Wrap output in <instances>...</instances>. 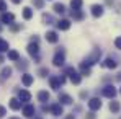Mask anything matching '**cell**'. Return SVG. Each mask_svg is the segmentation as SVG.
Wrapping results in <instances>:
<instances>
[{"label":"cell","mask_w":121,"mask_h":119,"mask_svg":"<svg viewBox=\"0 0 121 119\" xmlns=\"http://www.w3.org/2000/svg\"><path fill=\"white\" fill-rule=\"evenodd\" d=\"M65 74L70 77V82L74 83V85H79L82 82V77H80V74H77V70L75 69H72V67H69V69H65Z\"/></svg>","instance_id":"cell-1"},{"label":"cell","mask_w":121,"mask_h":119,"mask_svg":"<svg viewBox=\"0 0 121 119\" xmlns=\"http://www.w3.org/2000/svg\"><path fill=\"white\" fill-rule=\"evenodd\" d=\"M64 62H65V54H64V51H62V49H59V51L56 52L54 59H52V64H54L56 67H62V65H64Z\"/></svg>","instance_id":"cell-2"},{"label":"cell","mask_w":121,"mask_h":119,"mask_svg":"<svg viewBox=\"0 0 121 119\" xmlns=\"http://www.w3.org/2000/svg\"><path fill=\"white\" fill-rule=\"evenodd\" d=\"M101 95H103V96H106V98H111V99H113L115 96H116V88H115L113 85H106V86L101 90Z\"/></svg>","instance_id":"cell-3"},{"label":"cell","mask_w":121,"mask_h":119,"mask_svg":"<svg viewBox=\"0 0 121 119\" xmlns=\"http://www.w3.org/2000/svg\"><path fill=\"white\" fill-rule=\"evenodd\" d=\"M65 82V77H51L49 78V83H51V88L52 90H59L60 85Z\"/></svg>","instance_id":"cell-4"},{"label":"cell","mask_w":121,"mask_h":119,"mask_svg":"<svg viewBox=\"0 0 121 119\" xmlns=\"http://www.w3.org/2000/svg\"><path fill=\"white\" fill-rule=\"evenodd\" d=\"M28 54L33 56V57H38V54H39V46H38V42H30V44H28Z\"/></svg>","instance_id":"cell-5"},{"label":"cell","mask_w":121,"mask_h":119,"mask_svg":"<svg viewBox=\"0 0 121 119\" xmlns=\"http://www.w3.org/2000/svg\"><path fill=\"white\" fill-rule=\"evenodd\" d=\"M88 108H90V111H97V109H100V108H101L100 98H92L90 101H88Z\"/></svg>","instance_id":"cell-6"},{"label":"cell","mask_w":121,"mask_h":119,"mask_svg":"<svg viewBox=\"0 0 121 119\" xmlns=\"http://www.w3.org/2000/svg\"><path fill=\"white\" fill-rule=\"evenodd\" d=\"M0 20H2V23H7V25H12L13 21H15V15L13 13H2V16H0Z\"/></svg>","instance_id":"cell-7"},{"label":"cell","mask_w":121,"mask_h":119,"mask_svg":"<svg viewBox=\"0 0 121 119\" xmlns=\"http://www.w3.org/2000/svg\"><path fill=\"white\" fill-rule=\"evenodd\" d=\"M92 15H93L95 18H100L101 15H103V7H101V5H98V3L92 5Z\"/></svg>","instance_id":"cell-8"},{"label":"cell","mask_w":121,"mask_h":119,"mask_svg":"<svg viewBox=\"0 0 121 119\" xmlns=\"http://www.w3.org/2000/svg\"><path fill=\"white\" fill-rule=\"evenodd\" d=\"M46 41H48V42H52V44H56V42L59 41V36H57V33H56V31H48V33H46Z\"/></svg>","instance_id":"cell-9"},{"label":"cell","mask_w":121,"mask_h":119,"mask_svg":"<svg viewBox=\"0 0 121 119\" xmlns=\"http://www.w3.org/2000/svg\"><path fill=\"white\" fill-rule=\"evenodd\" d=\"M49 111L54 114V116H60V114H64V109H62V104H52L51 108H49Z\"/></svg>","instance_id":"cell-10"},{"label":"cell","mask_w":121,"mask_h":119,"mask_svg":"<svg viewBox=\"0 0 121 119\" xmlns=\"http://www.w3.org/2000/svg\"><path fill=\"white\" fill-rule=\"evenodd\" d=\"M18 99L23 101V103H28V101L31 99V93H30V91H26V90H21L20 93H18Z\"/></svg>","instance_id":"cell-11"},{"label":"cell","mask_w":121,"mask_h":119,"mask_svg":"<svg viewBox=\"0 0 121 119\" xmlns=\"http://www.w3.org/2000/svg\"><path fill=\"white\" fill-rule=\"evenodd\" d=\"M35 106L33 104H26V106H23V114L26 116V118H31L33 114H35Z\"/></svg>","instance_id":"cell-12"},{"label":"cell","mask_w":121,"mask_h":119,"mask_svg":"<svg viewBox=\"0 0 121 119\" xmlns=\"http://www.w3.org/2000/svg\"><path fill=\"white\" fill-rule=\"evenodd\" d=\"M33 75H30V74H23V77H21V83L25 85V86H31L33 85Z\"/></svg>","instance_id":"cell-13"},{"label":"cell","mask_w":121,"mask_h":119,"mask_svg":"<svg viewBox=\"0 0 121 119\" xmlns=\"http://www.w3.org/2000/svg\"><path fill=\"white\" fill-rule=\"evenodd\" d=\"M57 28H59L60 31H67L70 28V21L69 20H59L57 21Z\"/></svg>","instance_id":"cell-14"},{"label":"cell","mask_w":121,"mask_h":119,"mask_svg":"<svg viewBox=\"0 0 121 119\" xmlns=\"http://www.w3.org/2000/svg\"><path fill=\"white\" fill-rule=\"evenodd\" d=\"M10 108L13 109V111H18V109H21V101L18 98H12L10 99Z\"/></svg>","instance_id":"cell-15"},{"label":"cell","mask_w":121,"mask_h":119,"mask_svg":"<svg viewBox=\"0 0 121 119\" xmlns=\"http://www.w3.org/2000/svg\"><path fill=\"white\" fill-rule=\"evenodd\" d=\"M49 98H51V95H49L48 91H44V90L38 93V99H39L41 103H46V101H49Z\"/></svg>","instance_id":"cell-16"},{"label":"cell","mask_w":121,"mask_h":119,"mask_svg":"<svg viewBox=\"0 0 121 119\" xmlns=\"http://www.w3.org/2000/svg\"><path fill=\"white\" fill-rule=\"evenodd\" d=\"M103 67H106V69H115V67H116V62H115V59L108 57V59H105V62H103Z\"/></svg>","instance_id":"cell-17"},{"label":"cell","mask_w":121,"mask_h":119,"mask_svg":"<svg viewBox=\"0 0 121 119\" xmlns=\"http://www.w3.org/2000/svg\"><path fill=\"white\" fill-rule=\"evenodd\" d=\"M23 18H25V20H31V18H33V10H31L30 7H25V8H23Z\"/></svg>","instance_id":"cell-18"},{"label":"cell","mask_w":121,"mask_h":119,"mask_svg":"<svg viewBox=\"0 0 121 119\" xmlns=\"http://www.w3.org/2000/svg\"><path fill=\"white\" fill-rule=\"evenodd\" d=\"M59 101L60 104H72V98L69 95H59Z\"/></svg>","instance_id":"cell-19"},{"label":"cell","mask_w":121,"mask_h":119,"mask_svg":"<svg viewBox=\"0 0 121 119\" xmlns=\"http://www.w3.org/2000/svg\"><path fill=\"white\" fill-rule=\"evenodd\" d=\"M82 5H83L82 0H70V7H72V10H80Z\"/></svg>","instance_id":"cell-20"},{"label":"cell","mask_w":121,"mask_h":119,"mask_svg":"<svg viewBox=\"0 0 121 119\" xmlns=\"http://www.w3.org/2000/svg\"><path fill=\"white\" fill-rule=\"evenodd\" d=\"M54 12L62 15V13L65 12V7H64V3H54Z\"/></svg>","instance_id":"cell-21"},{"label":"cell","mask_w":121,"mask_h":119,"mask_svg":"<svg viewBox=\"0 0 121 119\" xmlns=\"http://www.w3.org/2000/svg\"><path fill=\"white\" fill-rule=\"evenodd\" d=\"M8 59H10V60H20V54H18V51H8Z\"/></svg>","instance_id":"cell-22"},{"label":"cell","mask_w":121,"mask_h":119,"mask_svg":"<svg viewBox=\"0 0 121 119\" xmlns=\"http://www.w3.org/2000/svg\"><path fill=\"white\" fill-rule=\"evenodd\" d=\"M8 49H10L8 42H7V41H3L2 38H0V52H7Z\"/></svg>","instance_id":"cell-23"},{"label":"cell","mask_w":121,"mask_h":119,"mask_svg":"<svg viewBox=\"0 0 121 119\" xmlns=\"http://www.w3.org/2000/svg\"><path fill=\"white\" fill-rule=\"evenodd\" d=\"M10 77H12V69L10 67H5L2 70V78H10Z\"/></svg>","instance_id":"cell-24"},{"label":"cell","mask_w":121,"mask_h":119,"mask_svg":"<svg viewBox=\"0 0 121 119\" xmlns=\"http://www.w3.org/2000/svg\"><path fill=\"white\" fill-rule=\"evenodd\" d=\"M110 111L118 113V111H120V103H118V101H111V103H110Z\"/></svg>","instance_id":"cell-25"},{"label":"cell","mask_w":121,"mask_h":119,"mask_svg":"<svg viewBox=\"0 0 121 119\" xmlns=\"http://www.w3.org/2000/svg\"><path fill=\"white\" fill-rule=\"evenodd\" d=\"M72 18L74 20H82L83 18V13H82L80 10H72Z\"/></svg>","instance_id":"cell-26"},{"label":"cell","mask_w":121,"mask_h":119,"mask_svg":"<svg viewBox=\"0 0 121 119\" xmlns=\"http://www.w3.org/2000/svg\"><path fill=\"white\" fill-rule=\"evenodd\" d=\"M43 23H44V25H52L54 20H52L51 15H46V13H44V15H43Z\"/></svg>","instance_id":"cell-27"},{"label":"cell","mask_w":121,"mask_h":119,"mask_svg":"<svg viewBox=\"0 0 121 119\" xmlns=\"http://www.w3.org/2000/svg\"><path fill=\"white\" fill-rule=\"evenodd\" d=\"M33 3H35V7H38V8H43V5H44L43 0H33Z\"/></svg>","instance_id":"cell-28"},{"label":"cell","mask_w":121,"mask_h":119,"mask_svg":"<svg viewBox=\"0 0 121 119\" xmlns=\"http://www.w3.org/2000/svg\"><path fill=\"white\" fill-rule=\"evenodd\" d=\"M115 46H116V49H120V51H121V36L115 39Z\"/></svg>","instance_id":"cell-29"},{"label":"cell","mask_w":121,"mask_h":119,"mask_svg":"<svg viewBox=\"0 0 121 119\" xmlns=\"http://www.w3.org/2000/svg\"><path fill=\"white\" fill-rule=\"evenodd\" d=\"M5 10H7V3H5L3 0H0V12H3V13H5Z\"/></svg>","instance_id":"cell-30"},{"label":"cell","mask_w":121,"mask_h":119,"mask_svg":"<svg viewBox=\"0 0 121 119\" xmlns=\"http://www.w3.org/2000/svg\"><path fill=\"white\" fill-rule=\"evenodd\" d=\"M39 75H41V77H46V75H49V70H48V69H41V70H39Z\"/></svg>","instance_id":"cell-31"},{"label":"cell","mask_w":121,"mask_h":119,"mask_svg":"<svg viewBox=\"0 0 121 119\" xmlns=\"http://www.w3.org/2000/svg\"><path fill=\"white\" fill-rule=\"evenodd\" d=\"M5 114H7V109H5L3 106H0V118H3Z\"/></svg>","instance_id":"cell-32"},{"label":"cell","mask_w":121,"mask_h":119,"mask_svg":"<svg viewBox=\"0 0 121 119\" xmlns=\"http://www.w3.org/2000/svg\"><path fill=\"white\" fill-rule=\"evenodd\" d=\"M87 119H95V114H93V113H88V114H87Z\"/></svg>","instance_id":"cell-33"},{"label":"cell","mask_w":121,"mask_h":119,"mask_svg":"<svg viewBox=\"0 0 121 119\" xmlns=\"http://www.w3.org/2000/svg\"><path fill=\"white\" fill-rule=\"evenodd\" d=\"M12 29H13V31H18V29H20V25H13Z\"/></svg>","instance_id":"cell-34"},{"label":"cell","mask_w":121,"mask_h":119,"mask_svg":"<svg viewBox=\"0 0 121 119\" xmlns=\"http://www.w3.org/2000/svg\"><path fill=\"white\" fill-rule=\"evenodd\" d=\"M12 2H13V3H21L23 0H12Z\"/></svg>","instance_id":"cell-35"},{"label":"cell","mask_w":121,"mask_h":119,"mask_svg":"<svg viewBox=\"0 0 121 119\" xmlns=\"http://www.w3.org/2000/svg\"><path fill=\"white\" fill-rule=\"evenodd\" d=\"M2 62H3V56L0 54V64H2Z\"/></svg>","instance_id":"cell-36"},{"label":"cell","mask_w":121,"mask_h":119,"mask_svg":"<svg viewBox=\"0 0 121 119\" xmlns=\"http://www.w3.org/2000/svg\"><path fill=\"white\" fill-rule=\"evenodd\" d=\"M116 78H118V80L121 82V74H118V77H116Z\"/></svg>","instance_id":"cell-37"},{"label":"cell","mask_w":121,"mask_h":119,"mask_svg":"<svg viewBox=\"0 0 121 119\" xmlns=\"http://www.w3.org/2000/svg\"><path fill=\"white\" fill-rule=\"evenodd\" d=\"M67 119H75V118L74 116H67Z\"/></svg>","instance_id":"cell-38"},{"label":"cell","mask_w":121,"mask_h":119,"mask_svg":"<svg viewBox=\"0 0 121 119\" xmlns=\"http://www.w3.org/2000/svg\"><path fill=\"white\" fill-rule=\"evenodd\" d=\"M10 119H20V118H10Z\"/></svg>","instance_id":"cell-39"},{"label":"cell","mask_w":121,"mask_h":119,"mask_svg":"<svg viewBox=\"0 0 121 119\" xmlns=\"http://www.w3.org/2000/svg\"><path fill=\"white\" fill-rule=\"evenodd\" d=\"M0 31H2V26H0Z\"/></svg>","instance_id":"cell-40"},{"label":"cell","mask_w":121,"mask_h":119,"mask_svg":"<svg viewBox=\"0 0 121 119\" xmlns=\"http://www.w3.org/2000/svg\"><path fill=\"white\" fill-rule=\"evenodd\" d=\"M120 93H121V90H120Z\"/></svg>","instance_id":"cell-41"}]
</instances>
